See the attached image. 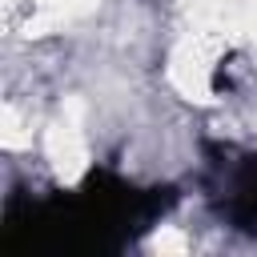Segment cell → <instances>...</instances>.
I'll return each mask as SVG.
<instances>
[{
    "mask_svg": "<svg viewBox=\"0 0 257 257\" xmlns=\"http://www.w3.org/2000/svg\"><path fill=\"white\" fill-rule=\"evenodd\" d=\"M217 209L233 229L257 233V153L217 161Z\"/></svg>",
    "mask_w": 257,
    "mask_h": 257,
    "instance_id": "cell-1",
    "label": "cell"
}]
</instances>
